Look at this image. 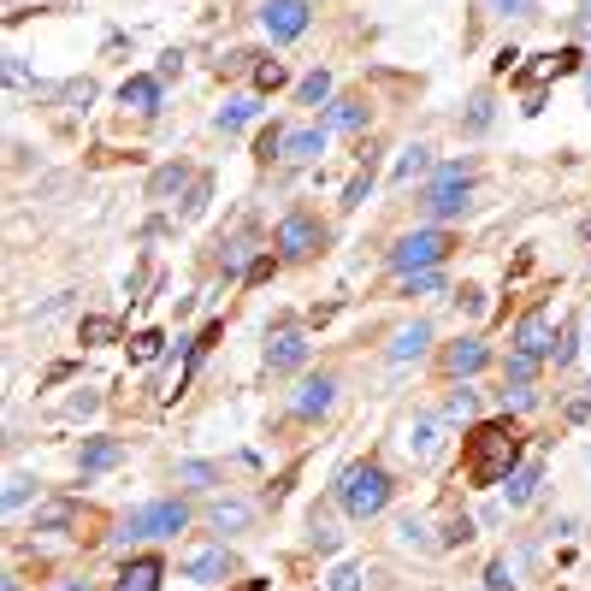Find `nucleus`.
I'll return each mask as SVG.
<instances>
[{"instance_id":"nucleus-1","label":"nucleus","mask_w":591,"mask_h":591,"mask_svg":"<svg viewBox=\"0 0 591 591\" xmlns=\"http://www.w3.org/2000/svg\"><path fill=\"white\" fill-rule=\"evenodd\" d=\"M521 426H509V420H485V426H473L467 438H461V479L467 485H503L515 467H521Z\"/></svg>"},{"instance_id":"nucleus-2","label":"nucleus","mask_w":591,"mask_h":591,"mask_svg":"<svg viewBox=\"0 0 591 591\" xmlns=\"http://www.w3.org/2000/svg\"><path fill=\"white\" fill-rule=\"evenodd\" d=\"M337 503H343L355 521L385 515V503H391V473H385L379 461H355V467H343V479H337Z\"/></svg>"},{"instance_id":"nucleus-3","label":"nucleus","mask_w":591,"mask_h":591,"mask_svg":"<svg viewBox=\"0 0 591 591\" xmlns=\"http://www.w3.org/2000/svg\"><path fill=\"white\" fill-rule=\"evenodd\" d=\"M450 249H456V243H450L444 231H432V225H426V231H408V237L396 243L391 266H396V272H432V266L450 261Z\"/></svg>"},{"instance_id":"nucleus-4","label":"nucleus","mask_w":591,"mask_h":591,"mask_svg":"<svg viewBox=\"0 0 591 591\" xmlns=\"http://www.w3.org/2000/svg\"><path fill=\"white\" fill-rule=\"evenodd\" d=\"M184 526H190V509H184L178 497H166V503H142V509H131V521H125L119 538H178Z\"/></svg>"},{"instance_id":"nucleus-5","label":"nucleus","mask_w":591,"mask_h":591,"mask_svg":"<svg viewBox=\"0 0 591 591\" xmlns=\"http://www.w3.org/2000/svg\"><path fill=\"white\" fill-rule=\"evenodd\" d=\"M314 249H326V225L314 213H284V225H278V261H308Z\"/></svg>"},{"instance_id":"nucleus-6","label":"nucleus","mask_w":591,"mask_h":591,"mask_svg":"<svg viewBox=\"0 0 591 591\" xmlns=\"http://www.w3.org/2000/svg\"><path fill=\"white\" fill-rule=\"evenodd\" d=\"M467 196H473V190H467L461 166H444L438 184H432V196H426V213H432V219H456L461 207H467Z\"/></svg>"},{"instance_id":"nucleus-7","label":"nucleus","mask_w":591,"mask_h":591,"mask_svg":"<svg viewBox=\"0 0 591 591\" xmlns=\"http://www.w3.org/2000/svg\"><path fill=\"white\" fill-rule=\"evenodd\" d=\"M331 402H337V379L320 373V379H302V385L290 391V414H296V420H320V414H331Z\"/></svg>"},{"instance_id":"nucleus-8","label":"nucleus","mask_w":591,"mask_h":591,"mask_svg":"<svg viewBox=\"0 0 591 591\" xmlns=\"http://www.w3.org/2000/svg\"><path fill=\"white\" fill-rule=\"evenodd\" d=\"M261 24H266V36H272V42H296V36L308 30V6H302V0H266Z\"/></svg>"},{"instance_id":"nucleus-9","label":"nucleus","mask_w":591,"mask_h":591,"mask_svg":"<svg viewBox=\"0 0 591 591\" xmlns=\"http://www.w3.org/2000/svg\"><path fill=\"white\" fill-rule=\"evenodd\" d=\"M302 361H308V331L278 326L272 331V343H266V367H272V373H296Z\"/></svg>"},{"instance_id":"nucleus-10","label":"nucleus","mask_w":591,"mask_h":591,"mask_svg":"<svg viewBox=\"0 0 591 591\" xmlns=\"http://www.w3.org/2000/svg\"><path fill=\"white\" fill-rule=\"evenodd\" d=\"M402 450H408V461H426L444 450V438H438V420L432 414H414V420H402Z\"/></svg>"},{"instance_id":"nucleus-11","label":"nucleus","mask_w":591,"mask_h":591,"mask_svg":"<svg viewBox=\"0 0 591 591\" xmlns=\"http://www.w3.org/2000/svg\"><path fill=\"white\" fill-rule=\"evenodd\" d=\"M184 574H190V580H201V586L231 580V550H225V544H201V550H190V556H184Z\"/></svg>"},{"instance_id":"nucleus-12","label":"nucleus","mask_w":591,"mask_h":591,"mask_svg":"<svg viewBox=\"0 0 591 591\" xmlns=\"http://www.w3.org/2000/svg\"><path fill=\"white\" fill-rule=\"evenodd\" d=\"M586 60H580V48H562V54H538L532 66L521 71V83H526V95H538L550 77H562V71H580Z\"/></svg>"},{"instance_id":"nucleus-13","label":"nucleus","mask_w":591,"mask_h":591,"mask_svg":"<svg viewBox=\"0 0 591 591\" xmlns=\"http://www.w3.org/2000/svg\"><path fill=\"white\" fill-rule=\"evenodd\" d=\"M485 361H491V349H485L479 337H456V343L444 349V373H450V379H473Z\"/></svg>"},{"instance_id":"nucleus-14","label":"nucleus","mask_w":591,"mask_h":591,"mask_svg":"<svg viewBox=\"0 0 591 591\" xmlns=\"http://www.w3.org/2000/svg\"><path fill=\"white\" fill-rule=\"evenodd\" d=\"M515 349H521V355H532V361L556 355V331H550V320H544V314H526L521 326H515Z\"/></svg>"},{"instance_id":"nucleus-15","label":"nucleus","mask_w":591,"mask_h":591,"mask_svg":"<svg viewBox=\"0 0 591 591\" xmlns=\"http://www.w3.org/2000/svg\"><path fill=\"white\" fill-rule=\"evenodd\" d=\"M160 580H166L160 556H136V562H125V568H119V580H113L107 591H160Z\"/></svg>"},{"instance_id":"nucleus-16","label":"nucleus","mask_w":591,"mask_h":591,"mask_svg":"<svg viewBox=\"0 0 591 591\" xmlns=\"http://www.w3.org/2000/svg\"><path fill=\"white\" fill-rule=\"evenodd\" d=\"M326 154V125H302V131L284 136V160L290 166H308V160H320Z\"/></svg>"},{"instance_id":"nucleus-17","label":"nucleus","mask_w":591,"mask_h":591,"mask_svg":"<svg viewBox=\"0 0 591 591\" xmlns=\"http://www.w3.org/2000/svg\"><path fill=\"white\" fill-rule=\"evenodd\" d=\"M125 461V444L119 438H89L83 450H77V467L83 473H107V467H119Z\"/></svg>"},{"instance_id":"nucleus-18","label":"nucleus","mask_w":591,"mask_h":591,"mask_svg":"<svg viewBox=\"0 0 591 591\" xmlns=\"http://www.w3.org/2000/svg\"><path fill=\"white\" fill-rule=\"evenodd\" d=\"M367 101L361 95H343V101H331V113H326V131H367Z\"/></svg>"},{"instance_id":"nucleus-19","label":"nucleus","mask_w":591,"mask_h":591,"mask_svg":"<svg viewBox=\"0 0 591 591\" xmlns=\"http://www.w3.org/2000/svg\"><path fill=\"white\" fill-rule=\"evenodd\" d=\"M119 101H125L131 113H160V77H125Z\"/></svg>"},{"instance_id":"nucleus-20","label":"nucleus","mask_w":591,"mask_h":591,"mask_svg":"<svg viewBox=\"0 0 591 591\" xmlns=\"http://www.w3.org/2000/svg\"><path fill=\"white\" fill-rule=\"evenodd\" d=\"M426 343H432V326H426V320L402 326L391 337V361H420V355H426Z\"/></svg>"},{"instance_id":"nucleus-21","label":"nucleus","mask_w":591,"mask_h":591,"mask_svg":"<svg viewBox=\"0 0 591 591\" xmlns=\"http://www.w3.org/2000/svg\"><path fill=\"white\" fill-rule=\"evenodd\" d=\"M207 521L219 526V532H243V526L255 521V509H249V503H237V497H219V503L207 509Z\"/></svg>"},{"instance_id":"nucleus-22","label":"nucleus","mask_w":591,"mask_h":591,"mask_svg":"<svg viewBox=\"0 0 591 591\" xmlns=\"http://www.w3.org/2000/svg\"><path fill=\"white\" fill-rule=\"evenodd\" d=\"M538 479H544V473H538L532 461H521V467H515L509 479H503V485H509V509H526V503L538 497Z\"/></svg>"},{"instance_id":"nucleus-23","label":"nucleus","mask_w":591,"mask_h":591,"mask_svg":"<svg viewBox=\"0 0 591 591\" xmlns=\"http://www.w3.org/2000/svg\"><path fill=\"white\" fill-rule=\"evenodd\" d=\"M184 184H190V166H184V160H172V166H160V172L148 178V196H154V201H166V196H178Z\"/></svg>"},{"instance_id":"nucleus-24","label":"nucleus","mask_w":591,"mask_h":591,"mask_svg":"<svg viewBox=\"0 0 591 591\" xmlns=\"http://www.w3.org/2000/svg\"><path fill=\"white\" fill-rule=\"evenodd\" d=\"M491 119H497V101H491V95H473L467 113H461V136H485L491 131Z\"/></svg>"},{"instance_id":"nucleus-25","label":"nucleus","mask_w":591,"mask_h":591,"mask_svg":"<svg viewBox=\"0 0 591 591\" xmlns=\"http://www.w3.org/2000/svg\"><path fill=\"white\" fill-rule=\"evenodd\" d=\"M426 166H432V148H426V142H414V148H402V160H396L391 184H408V178H420Z\"/></svg>"},{"instance_id":"nucleus-26","label":"nucleus","mask_w":591,"mask_h":591,"mask_svg":"<svg viewBox=\"0 0 591 591\" xmlns=\"http://www.w3.org/2000/svg\"><path fill=\"white\" fill-rule=\"evenodd\" d=\"M326 95H331V71H308V77L296 83V101H302V107H320Z\"/></svg>"},{"instance_id":"nucleus-27","label":"nucleus","mask_w":591,"mask_h":591,"mask_svg":"<svg viewBox=\"0 0 591 591\" xmlns=\"http://www.w3.org/2000/svg\"><path fill=\"white\" fill-rule=\"evenodd\" d=\"M373 172H379V160H373V154H361V172H355V184L343 190V207H361V201H367V190H373Z\"/></svg>"},{"instance_id":"nucleus-28","label":"nucleus","mask_w":591,"mask_h":591,"mask_svg":"<svg viewBox=\"0 0 591 591\" xmlns=\"http://www.w3.org/2000/svg\"><path fill=\"white\" fill-rule=\"evenodd\" d=\"M125 349H131V361H136V367H148V361H154V355L166 349V337H160V331H136Z\"/></svg>"},{"instance_id":"nucleus-29","label":"nucleus","mask_w":591,"mask_h":591,"mask_svg":"<svg viewBox=\"0 0 591 591\" xmlns=\"http://www.w3.org/2000/svg\"><path fill=\"white\" fill-rule=\"evenodd\" d=\"M503 379H509V385H532V379H538V361H532V355H521V349H509Z\"/></svg>"},{"instance_id":"nucleus-30","label":"nucleus","mask_w":591,"mask_h":591,"mask_svg":"<svg viewBox=\"0 0 591 591\" xmlns=\"http://www.w3.org/2000/svg\"><path fill=\"white\" fill-rule=\"evenodd\" d=\"M255 113H261V101H231V107H219V131H243Z\"/></svg>"},{"instance_id":"nucleus-31","label":"nucleus","mask_w":591,"mask_h":591,"mask_svg":"<svg viewBox=\"0 0 591 591\" xmlns=\"http://www.w3.org/2000/svg\"><path fill=\"white\" fill-rule=\"evenodd\" d=\"M473 408H479V391H473V385H467V379H461L456 391H450V402H444V414H450V420H467V414H473Z\"/></svg>"},{"instance_id":"nucleus-32","label":"nucleus","mask_w":591,"mask_h":591,"mask_svg":"<svg viewBox=\"0 0 591 591\" xmlns=\"http://www.w3.org/2000/svg\"><path fill=\"white\" fill-rule=\"evenodd\" d=\"M326 591H361V568L355 562H337L326 574Z\"/></svg>"},{"instance_id":"nucleus-33","label":"nucleus","mask_w":591,"mask_h":591,"mask_svg":"<svg viewBox=\"0 0 591 591\" xmlns=\"http://www.w3.org/2000/svg\"><path fill=\"white\" fill-rule=\"evenodd\" d=\"M178 479H184V485H190V491H207V485H213V479H219V473H213V467H207V461H184V467H178Z\"/></svg>"},{"instance_id":"nucleus-34","label":"nucleus","mask_w":591,"mask_h":591,"mask_svg":"<svg viewBox=\"0 0 591 591\" xmlns=\"http://www.w3.org/2000/svg\"><path fill=\"white\" fill-rule=\"evenodd\" d=\"M432 290H444V272L432 266V272H408V296H432Z\"/></svg>"},{"instance_id":"nucleus-35","label":"nucleus","mask_w":591,"mask_h":591,"mask_svg":"<svg viewBox=\"0 0 591 591\" xmlns=\"http://www.w3.org/2000/svg\"><path fill=\"white\" fill-rule=\"evenodd\" d=\"M30 485H36L30 473H12V479H6V509H24V503H30Z\"/></svg>"},{"instance_id":"nucleus-36","label":"nucleus","mask_w":591,"mask_h":591,"mask_svg":"<svg viewBox=\"0 0 591 591\" xmlns=\"http://www.w3.org/2000/svg\"><path fill=\"white\" fill-rule=\"evenodd\" d=\"M113 337H119V320H101V314L83 320V343H113Z\"/></svg>"},{"instance_id":"nucleus-37","label":"nucleus","mask_w":591,"mask_h":591,"mask_svg":"<svg viewBox=\"0 0 591 591\" xmlns=\"http://www.w3.org/2000/svg\"><path fill=\"white\" fill-rule=\"evenodd\" d=\"M467 538H473V521H467V515H450L444 532H438V544H467Z\"/></svg>"},{"instance_id":"nucleus-38","label":"nucleus","mask_w":591,"mask_h":591,"mask_svg":"<svg viewBox=\"0 0 591 591\" xmlns=\"http://www.w3.org/2000/svg\"><path fill=\"white\" fill-rule=\"evenodd\" d=\"M396 538H402V544H414V550H432V538H426V526L414 521V515H408V521H396Z\"/></svg>"},{"instance_id":"nucleus-39","label":"nucleus","mask_w":591,"mask_h":591,"mask_svg":"<svg viewBox=\"0 0 591 591\" xmlns=\"http://www.w3.org/2000/svg\"><path fill=\"white\" fill-rule=\"evenodd\" d=\"M71 521V503H48V509H36V532H48V526H66Z\"/></svg>"},{"instance_id":"nucleus-40","label":"nucleus","mask_w":591,"mask_h":591,"mask_svg":"<svg viewBox=\"0 0 591 591\" xmlns=\"http://www.w3.org/2000/svg\"><path fill=\"white\" fill-rule=\"evenodd\" d=\"M485 12H497V18H532V0H485Z\"/></svg>"},{"instance_id":"nucleus-41","label":"nucleus","mask_w":591,"mask_h":591,"mask_svg":"<svg viewBox=\"0 0 591 591\" xmlns=\"http://www.w3.org/2000/svg\"><path fill=\"white\" fill-rule=\"evenodd\" d=\"M255 89H284V66H278V60H261V66H255Z\"/></svg>"},{"instance_id":"nucleus-42","label":"nucleus","mask_w":591,"mask_h":591,"mask_svg":"<svg viewBox=\"0 0 591 591\" xmlns=\"http://www.w3.org/2000/svg\"><path fill=\"white\" fill-rule=\"evenodd\" d=\"M574 349H580V337H574V326H562V331H556V367H568V361H574Z\"/></svg>"},{"instance_id":"nucleus-43","label":"nucleus","mask_w":591,"mask_h":591,"mask_svg":"<svg viewBox=\"0 0 591 591\" xmlns=\"http://www.w3.org/2000/svg\"><path fill=\"white\" fill-rule=\"evenodd\" d=\"M66 101H71V107H89V101H95V83H89V77L66 83Z\"/></svg>"},{"instance_id":"nucleus-44","label":"nucleus","mask_w":591,"mask_h":591,"mask_svg":"<svg viewBox=\"0 0 591 591\" xmlns=\"http://www.w3.org/2000/svg\"><path fill=\"white\" fill-rule=\"evenodd\" d=\"M485 586H491V591H515V580H509V562H491V568H485Z\"/></svg>"},{"instance_id":"nucleus-45","label":"nucleus","mask_w":591,"mask_h":591,"mask_svg":"<svg viewBox=\"0 0 591 591\" xmlns=\"http://www.w3.org/2000/svg\"><path fill=\"white\" fill-rule=\"evenodd\" d=\"M456 302L467 308V314H479V308H485V290H473V284H461V290H456Z\"/></svg>"},{"instance_id":"nucleus-46","label":"nucleus","mask_w":591,"mask_h":591,"mask_svg":"<svg viewBox=\"0 0 591 591\" xmlns=\"http://www.w3.org/2000/svg\"><path fill=\"white\" fill-rule=\"evenodd\" d=\"M6 83H12V89H30V71H24V60H18V54L6 60Z\"/></svg>"},{"instance_id":"nucleus-47","label":"nucleus","mask_w":591,"mask_h":591,"mask_svg":"<svg viewBox=\"0 0 591 591\" xmlns=\"http://www.w3.org/2000/svg\"><path fill=\"white\" fill-rule=\"evenodd\" d=\"M95 408H101V396L95 391H83V396H71L66 402V414H95Z\"/></svg>"},{"instance_id":"nucleus-48","label":"nucleus","mask_w":591,"mask_h":591,"mask_svg":"<svg viewBox=\"0 0 591 591\" xmlns=\"http://www.w3.org/2000/svg\"><path fill=\"white\" fill-rule=\"evenodd\" d=\"M201 207H207V184L196 178V190H190V201H184V213H201Z\"/></svg>"},{"instance_id":"nucleus-49","label":"nucleus","mask_w":591,"mask_h":591,"mask_svg":"<svg viewBox=\"0 0 591 591\" xmlns=\"http://www.w3.org/2000/svg\"><path fill=\"white\" fill-rule=\"evenodd\" d=\"M580 36H591V12H580Z\"/></svg>"},{"instance_id":"nucleus-50","label":"nucleus","mask_w":591,"mask_h":591,"mask_svg":"<svg viewBox=\"0 0 591 591\" xmlns=\"http://www.w3.org/2000/svg\"><path fill=\"white\" fill-rule=\"evenodd\" d=\"M586 107H591V66H586Z\"/></svg>"},{"instance_id":"nucleus-51","label":"nucleus","mask_w":591,"mask_h":591,"mask_svg":"<svg viewBox=\"0 0 591 591\" xmlns=\"http://www.w3.org/2000/svg\"><path fill=\"white\" fill-rule=\"evenodd\" d=\"M586 331H591V314H586ZM586 349H591V343H586Z\"/></svg>"},{"instance_id":"nucleus-52","label":"nucleus","mask_w":591,"mask_h":591,"mask_svg":"<svg viewBox=\"0 0 591 591\" xmlns=\"http://www.w3.org/2000/svg\"><path fill=\"white\" fill-rule=\"evenodd\" d=\"M580 6H586V12H591V0H580Z\"/></svg>"},{"instance_id":"nucleus-53","label":"nucleus","mask_w":591,"mask_h":591,"mask_svg":"<svg viewBox=\"0 0 591 591\" xmlns=\"http://www.w3.org/2000/svg\"><path fill=\"white\" fill-rule=\"evenodd\" d=\"M66 591H83V586H66Z\"/></svg>"},{"instance_id":"nucleus-54","label":"nucleus","mask_w":591,"mask_h":591,"mask_svg":"<svg viewBox=\"0 0 591 591\" xmlns=\"http://www.w3.org/2000/svg\"><path fill=\"white\" fill-rule=\"evenodd\" d=\"M586 391H591V385H586Z\"/></svg>"}]
</instances>
